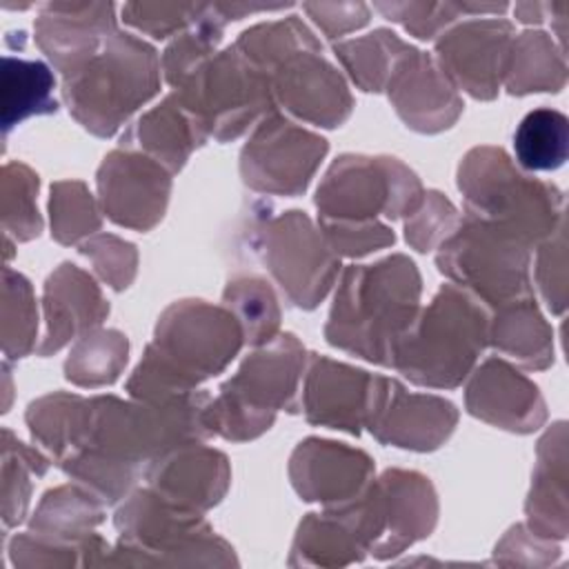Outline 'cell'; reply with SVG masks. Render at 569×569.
<instances>
[{
	"mask_svg": "<svg viewBox=\"0 0 569 569\" xmlns=\"http://www.w3.org/2000/svg\"><path fill=\"white\" fill-rule=\"evenodd\" d=\"M420 311V273L402 253L345 269L325 327L329 345L391 365L398 340Z\"/></svg>",
	"mask_w": 569,
	"mask_h": 569,
	"instance_id": "1",
	"label": "cell"
},
{
	"mask_svg": "<svg viewBox=\"0 0 569 569\" xmlns=\"http://www.w3.org/2000/svg\"><path fill=\"white\" fill-rule=\"evenodd\" d=\"M487 329L485 307L465 289L442 284L393 347L389 367L413 385L453 389L487 347Z\"/></svg>",
	"mask_w": 569,
	"mask_h": 569,
	"instance_id": "2",
	"label": "cell"
},
{
	"mask_svg": "<svg viewBox=\"0 0 569 569\" xmlns=\"http://www.w3.org/2000/svg\"><path fill=\"white\" fill-rule=\"evenodd\" d=\"M465 216L496 224L527 247L547 240L565 220L562 191L520 173L498 147L471 149L458 167Z\"/></svg>",
	"mask_w": 569,
	"mask_h": 569,
	"instance_id": "3",
	"label": "cell"
},
{
	"mask_svg": "<svg viewBox=\"0 0 569 569\" xmlns=\"http://www.w3.org/2000/svg\"><path fill=\"white\" fill-rule=\"evenodd\" d=\"M158 89L160 60L156 49L116 29L84 67L64 78L62 98L87 131L109 138Z\"/></svg>",
	"mask_w": 569,
	"mask_h": 569,
	"instance_id": "4",
	"label": "cell"
},
{
	"mask_svg": "<svg viewBox=\"0 0 569 569\" xmlns=\"http://www.w3.org/2000/svg\"><path fill=\"white\" fill-rule=\"evenodd\" d=\"M305 371V347L293 333H278L256 349L231 376L218 398L204 407V427L213 436L242 442L264 433L276 411H298V387Z\"/></svg>",
	"mask_w": 569,
	"mask_h": 569,
	"instance_id": "5",
	"label": "cell"
},
{
	"mask_svg": "<svg viewBox=\"0 0 569 569\" xmlns=\"http://www.w3.org/2000/svg\"><path fill=\"white\" fill-rule=\"evenodd\" d=\"M118 545L107 565H231L233 549L200 513L180 509L151 487L127 496L116 511Z\"/></svg>",
	"mask_w": 569,
	"mask_h": 569,
	"instance_id": "6",
	"label": "cell"
},
{
	"mask_svg": "<svg viewBox=\"0 0 569 569\" xmlns=\"http://www.w3.org/2000/svg\"><path fill=\"white\" fill-rule=\"evenodd\" d=\"M173 96L198 127L218 142L240 138L249 127L276 111L271 78L236 47L204 60L184 78Z\"/></svg>",
	"mask_w": 569,
	"mask_h": 569,
	"instance_id": "7",
	"label": "cell"
},
{
	"mask_svg": "<svg viewBox=\"0 0 569 569\" xmlns=\"http://www.w3.org/2000/svg\"><path fill=\"white\" fill-rule=\"evenodd\" d=\"M531 247L513 233L465 216L440 242L436 264L453 284L491 307L531 293Z\"/></svg>",
	"mask_w": 569,
	"mask_h": 569,
	"instance_id": "8",
	"label": "cell"
},
{
	"mask_svg": "<svg viewBox=\"0 0 569 569\" xmlns=\"http://www.w3.org/2000/svg\"><path fill=\"white\" fill-rule=\"evenodd\" d=\"M418 176L398 158L345 153L331 162L318 191L320 220L367 222L378 213L396 220L409 216L422 200Z\"/></svg>",
	"mask_w": 569,
	"mask_h": 569,
	"instance_id": "9",
	"label": "cell"
},
{
	"mask_svg": "<svg viewBox=\"0 0 569 569\" xmlns=\"http://www.w3.org/2000/svg\"><path fill=\"white\" fill-rule=\"evenodd\" d=\"M242 342V327L227 307L180 300L162 311L149 347L187 389H196L222 371Z\"/></svg>",
	"mask_w": 569,
	"mask_h": 569,
	"instance_id": "10",
	"label": "cell"
},
{
	"mask_svg": "<svg viewBox=\"0 0 569 569\" xmlns=\"http://www.w3.org/2000/svg\"><path fill=\"white\" fill-rule=\"evenodd\" d=\"M253 247L287 300L316 309L338 278L340 258L305 211L291 209L262 218L253 229Z\"/></svg>",
	"mask_w": 569,
	"mask_h": 569,
	"instance_id": "11",
	"label": "cell"
},
{
	"mask_svg": "<svg viewBox=\"0 0 569 569\" xmlns=\"http://www.w3.org/2000/svg\"><path fill=\"white\" fill-rule=\"evenodd\" d=\"M329 144L278 111L264 116L240 153V176L260 193L298 196L311 182Z\"/></svg>",
	"mask_w": 569,
	"mask_h": 569,
	"instance_id": "12",
	"label": "cell"
},
{
	"mask_svg": "<svg viewBox=\"0 0 569 569\" xmlns=\"http://www.w3.org/2000/svg\"><path fill=\"white\" fill-rule=\"evenodd\" d=\"M391 378L373 376L325 356H311L307 365L300 407L311 425L360 433L369 429L389 391Z\"/></svg>",
	"mask_w": 569,
	"mask_h": 569,
	"instance_id": "13",
	"label": "cell"
},
{
	"mask_svg": "<svg viewBox=\"0 0 569 569\" xmlns=\"http://www.w3.org/2000/svg\"><path fill=\"white\" fill-rule=\"evenodd\" d=\"M171 193V171L151 156L116 149L98 169L100 207L109 220L136 231L156 227Z\"/></svg>",
	"mask_w": 569,
	"mask_h": 569,
	"instance_id": "14",
	"label": "cell"
},
{
	"mask_svg": "<svg viewBox=\"0 0 569 569\" xmlns=\"http://www.w3.org/2000/svg\"><path fill=\"white\" fill-rule=\"evenodd\" d=\"M513 27L502 18L469 20L436 40V64L476 100H493L505 78Z\"/></svg>",
	"mask_w": 569,
	"mask_h": 569,
	"instance_id": "15",
	"label": "cell"
},
{
	"mask_svg": "<svg viewBox=\"0 0 569 569\" xmlns=\"http://www.w3.org/2000/svg\"><path fill=\"white\" fill-rule=\"evenodd\" d=\"M269 78L273 100L305 122L333 129L353 109L345 78L322 51H302L278 64Z\"/></svg>",
	"mask_w": 569,
	"mask_h": 569,
	"instance_id": "16",
	"label": "cell"
},
{
	"mask_svg": "<svg viewBox=\"0 0 569 569\" xmlns=\"http://www.w3.org/2000/svg\"><path fill=\"white\" fill-rule=\"evenodd\" d=\"M373 476V460L342 442L307 438L289 460V478L302 500L336 507L365 491Z\"/></svg>",
	"mask_w": 569,
	"mask_h": 569,
	"instance_id": "17",
	"label": "cell"
},
{
	"mask_svg": "<svg viewBox=\"0 0 569 569\" xmlns=\"http://www.w3.org/2000/svg\"><path fill=\"white\" fill-rule=\"evenodd\" d=\"M116 7L111 2H49L33 24L36 42L53 67L73 76L116 31Z\"/></svg>",
	"mask_w": 569,
	"mask_h": 569,
	"instance_id": "18",
	"label": "cell"
},
{
	"mask_svg": "<svg viewBox=\"0 0 569 569\" xmlns=\"http://www.w3.org/2000/svg\"><path fill=\"white\" fill-rule=\"evenodd\" d=\"M465 405L471 416L513 433H531L547 420L538 387L502 358H487L473 371Z\"/></svg>",
	"mask_w": 569,
	"mask_h": 569,
	"instance_id": "19",
	"label": "cell"
},
{
	"mask_svg": "<svg viewBox=\"0 0 569 569\" xmlns=\"http://www.w3.org/2000/svg\"><path fill=\"white\" fill-rule=\"evenodd\" d=\"M385 89L402 122L420 133L449 129L465 107L436 60L418 49L398 62Z\"/></svg>",
	"mask_w": 569,
	"mask_h": 569,
	"instance_id": "20",
	"label": "cell"
},
{
	"mask_svg": "<svg viewBox=\"0 0 569 569\" xmlns=\"http://www.w3.org/2000/svg\"><path fill=\"white\" fill-rule=\"evenodd\" d=\"M144 478L167 502L202 513L222 500L231 473L224 453L200 442H187L156 458Z\"/></svg>",
	"mask_w": 569,
	"mask_h": 569,
	"instance_id": "21",
	"label": "cell"
},
{
	"mask_svg": "<svg viewBox=\"0 0 569 569\" xmlns=\"http://www.w3.org/2000/svg\"><path fill=\"white\" fill-rule=\"evenodd\" d=\"M456 422L458 411L449 400L427 393H409L398 380H391L369 431L382 445L433 451L451 436Z\"/></svg>",
	"mask_w": 569,
	"mask_h": 569,
	"instance_id": "22",
	"label": "cell"
},
{
	"mask_svg": "<svg viewBox=\"0 0 569 569\" xmlns=\"http://www.w3.org/2000/svg\"><path fill=\"white\" fill-rule=\"evenodd\" d=\"M385 531L371 549L376 558H391L431 533L438 516L436 491L418 471L389 469L376 480Z\"/></svg>",
	"mask_w": 569,
	"mask_h": 569,
	"instance_id": "23",
	"label": "cell"
},
{
	"mask_svg": "<svg viewBox=\"0 0 569 569\" xmlns=\"http://www.w3.org/2000/svg\"><path fill=\"white\" fill-rule=\"evenodd\" d=\"M44 316L47 333L38 353L51 356L71 338L93 331L109 316V305L87 271L62 262L44 282Z\"/></svg>",
	"mask_w": 569,
	"mask_h": 569,
	"instance_id": "24",
	"label": "cell"
},
{
	"mask_svg": "<svg viewBox=\"0 0 569 569\" xmlns=\"http://www.w3.org/2000/svg\"><path fill=\"white\" fill-rule=\"evenodd\" d=\"M527 529L547 540L567 538V425L556 422L538 442V462L525 505Z\"/></svg>",
	"mask_w": 569,
	"mask_h": 569,
	"instance_id": "25",
	"label": "cell"
},
{
	"mask_svg": "<svg viewBox=\"0 0 569 569\" xmlns=\"http://www.w3.org/2000/svg\"><path fill=\"white\" fill-rule=\"evenodd\" d=\"M204 140L207 133L182 109L178 98L169 93L158 107L140 116V120L122 136V147H138L142 153L176 173L184 167L191 151L204 144Z\"/></svg>",
	"mask_w": 569,
	"mask_h": 569,
	"instance_id": "26",
	"label": "cell"
},
{
	"mask_svg": "<svg viewBox=\"0 0 569 569\" xmlns=\"http://www.w3.org/2000/svg\"><path fill=\"white\" fill-rule=\"evenodd\" d=\"M487 345L513 358L529 371L547 369L553 362V331L538 311L533 293L493 307Z\"/></svg>",
	"mask_w": 569,
	"mask_h": 569,
	"instance_id": "27",
	"label": "cell"
},
{
	"mask_svg": "<svg viewBox=\"0 0 569 569\" xmlns=\"http://www.w3.org/2000/svg\"><path fill=\"white\" fill-rule=\"evenodd\" d=\"M502 82L511 96L560 91L567 82L565 53L549 33L522 31L511 40Z\"/></svg>",
	"mask_w": 569,
	"mask_h": 569,
	"instance_id": "28",
	"label": "cell"
},
{
	"mask_svg": "<svg viewBox=\"0 0 569 569\" xmlns=\"http://www.w3.org/2000/svg\"><path fill=\"white\" fill-rule=\"evenodd\" d=\"M91 400L56 391L49 393L27 409V425L31 436L53 453L58 462L71 456L87 438Z\"/></svg>",
	"mask_w": 569,
	"mask_h": 569,
	"instance_id": "29",
	"label": "cell"
},
{
	"mask_svg": "<svg viewBox=\"0 0 569 569\" xmlns=\"http://www.w3.org/2000/svg\"><path fill=\"white\" fill-rule=\"evenodd\" d=\"M102 507L104 502L87 487H56L40 500L31 518V531L56 540L78 542L102 522Z\"/></svg>",
	"mask_w": 569,
	"mask_h": 569,
	"instance_id": "30",
	"label": "cell"
},
{
	"mask_svg": "<svg viewBox=\"0 0 569 569\" xmlns=\"http://www.w3.org/2000/svg\"><path fill=\"white\" fill-rule=\"evenodd\" d=\"M56 80L47 64L40 60L2 58V127L4 133L29 116L56 113L58 102L53 98Z\"/></svg>",
	"mask_w": 569,
	"mask_h": 569,
	"instance_id": "31",
	"label": "cell"
},
{
	"mask_svg": "<svg viewBox=\"0 0 569 569\" xmlns=\"http://www.w3.org/2000/svg\"><path fill=\"white\" fill-rule=\"evenodd\" d=\"M365 556V547L358 536L329 509L322 513H307L300 522L289 565H349Z\"/></svg>",
	"mask_w": 569,
	"mask_h": 569,
	"instance_id": "32",
	"label": "cell"
},
{
	"mask_svg": "<svg viewBox=\"0 0 569 569\" xmlns=\"http://www.w3.org/2000/svg\"><path fill=\"white\" fill-rule=\"evenodd\" d=\"M416 47L402 42L389 29H376L367 36L333 44V51L351 80L362 91H382L402 58Z\"/></svg>",
	"mask_w": 569,
	"mask_h": 569,
	"instance_id": "33",
	"label": "cell"
},
{
	"mask_svg": "<svg viewBox=\"0 0 569 569\" xmlns=\"http://www.w3.org/2000/svg\"><path fill=\"white\" fill-rule=\"evenodd\" d=\"M516 160L527 171L558 169L569 153V122L556 109L529 111L513 133Z\"/></svg>",
	"mask_w": 569,
	"mask_h": 569,
	"instance_id": "34",
	"label": "cell"
},
{
	"mask_svg": "<svg viewBox=\"0 0 569 569\" xmlns=\"http://www.w3.org/2000/svg\"><path fill=\"white\" fill-rule=\"evenodd\" d=\"M233 47L251 64L267 73H271L278 64L302 51H322L316 36L302 24L298 16L256 24L242 31Z\"/></svg>",
	"mask_w": 569,
	"mask_h": 569,
	"instance_id": "35",
	"label": "cell"
},
{
	"mask_svg": "<svg viewBox=\"0 0 569 569\" xmlns=\"http://www.w3.org/2000/svg\"><path fill=\"white\" fill-rule=\"evenodd\" d=\"M224 307L236 316L249 345L260 347L278 336L280 307L273 289L260 276H238L227 282Z\"/></svg>",
	"mask_w": 569,
	"mask_h": 569,
	"instance_id": "36",
	"label": "cell"
},
{
	"mask_svg": "<svg viewBox=\"0 0 569 569\" xmlns=\"http://www.w3.org/2000/svg\"><path fill=\"white\" fill-rule=\"evenodd\" d=\"M129 342L116 329H93L80 336L64 362V376L78 387L111 385L127 365Z\"/></svg>",
	"mask_w": 569,
	"mask_h": 569,
	"instance_id": "37",
	"label": "cell"
},
{
	"mask_svg": "<svg viewBox=\"0 0 569 569\" xmlns=\"http://www.w3.org/2000/svg\"><path fill=\"white\" fill-rule=\"evenodd\" d=\"M224 24L216 4L207 2L202 16L164 49L162 71L173 89L213 56L216 44L222 40Z\"/></svg>",
	"mask_w": 569,
	"mask_h": 569,
	"instance_id": "38",
	"label": "cell"
},
{
	"mask_svg": "<svg viewBox=\"0 0 569 569\" xmlns=\"http://www.w3.org/2000/svg\"><path fill=\"white\" fill-rule=\"evenodd\" d=\"M38 316L36 298L22 273L4 269L2 273V351L7 358L31 353L36 342Z\"/></svg>",
	"mask_w": 569,
	"mask_h": 569,
	"instance_id": "39",
	"label": "cell"
},
{
	"mask_svg": "<svg viewBox=\"0 0 569 569\" xmlns=\"http://www.w3.org/2000/svg\"><path fill=\"white\" fill-rule=\"evenodd\" d=\"M51 236L60 244H76L100 229V211L82 180H60L51 184L49 198Z\"/></svg>",
	"mask_w": 569,
	"mask_h": 569,
	"instance_id": "40",
	"label": "cell"
},
{
	"mask_svg": "<svg viewBox=\"0 0 569 569\" xmlns=\"http://www.w3.org/2000/svg\"><path fill=\"white\" fill-rule=\"evenodd\" d=\"M38 176L22 162H9L2 169V227L20 242L36 238L42 231V220L36 207Z\"/></svg>",
	"mask_w": 569,
	"mask_h": 569,
	"instance_id": "41",
	"label": "cell"
},
{
	"mask_svg": "<svg viewBox=\"0 0 569 569\" xmlns=\"http://www.w3.org/2000/svg\"><path fill=\"white\" fill-rule=\"evenodd\" d=\"M4 460H2V511L4 525H16L24 518L31 482L29 471L42 476L49 467V460L40 456L36 449L13 440L11 431L4 429Z\"/></svg>",
	"mask_w": 569,
	"mask_h": 569,
	"instance_id": "42",
	"label": "cell"
},
{
	"mask_svg": "<svg viewBox=\"0 0 569 569\" xmlns=\"http://www.w3.org/2000/svg\"><path fill=\"white\" fill-rule=\"evenodd\" d=\"M458 224L456 207L440 191H425L420 204L407 216L405 238L416 251L427 253L447 240Z\"/></svg>",
	"mask_w": 569,
	"mask_h": 569,
	"instance_id": "43",
	"label": "cell"
},
{
	"mask_svg": "<svg viewBox=\"0 0 569 569\" xmlns=\"http://www.w3.org/2000/svg\"><path fill=\"white\" fill-rule=\"evenodd\" d=\"M207 2H127L122 18L127 24L153 38H169L187 31L204 11Z\"/></svg>",
	"mask_w": 569,
	"mask_h": 569,
	"instance_id": "44",
	"label": "cell"
},
{
	"mask_svg": "<svg viewBox=\"0 0 569 569\" xmlns=\"http://www.w3.org/2000/svg\"><path fill=\"white\" fill-rule=\"evenodd\" d=\"M80 253L91 260L98 276L116 291L127 289L136 278L138 251L131 242H127L118 236L100 233V236L82 242Z\"/></svg>",
	"mask_w": 569,
	"mask_h": 569,
	"instance_id": "45",
	"label": "cell"
},
{
	"mask_svg": "<svg viewBox=\"0 0 569 569\" xmlns=\"http://www.w3.org/2000/svg\"><path fill=\"white\" fill-rule=\"evenodd\" d=\"M567 224L565 220L558 229L540 242L536 260V280L547 307L553 313H562L567 305Z\"/></svg>",
	"mask_w": 569,
	"mask_h": 569,
	"instance_id": "46",
	"label": "cell"
},
{
	"mask_svg": "<svg viewBox=\"0 0 569 569\" xmlns=\"http://www.w3.org/2000/svg\"><path fill=\"white\" fill-rule=\"evenodd\" d=\"M373 7L420 40L436 38L462 13L458 2H376Z\"/></svg>",
	"mask_w": 569,
	"mask_h": 569,
	"instance_id": "47",
	"label": "cell"
},
{
	"mask_svg": "<svg viewBox=\"0 0 569 569\" xmlns=\"http://www.w3.org/2000/svg\"><path fill=\"white\" fill-rule=\"evenodd\" d=\"M320 233L331 247V251L340 256H365L369 251L389 247L396 242L393 231L378 222V220H367V222H345V220H320Z\"/></svg>",
	"mask_w": 569,
	"mask_h": 569,
	"instance_id": "48",
	"label": "cell"
},
{
	"mask_svg": "<svg viewBox=\"0 0 569 569\" xmlns=\"http://www.w3.org/2000/svg\"><path fill=\"white\" fill-rule=\"evenodd\" d=\"M558 553L556 542L531 533L525 525L511 527L496 545V562L500 565H549Z\"/></svg>",
	"mask_w": 569,
	"mask_h": 569,
	"instance_id": "49",
	"label": "cell"
},
{
	"mask_svg": "<svg viewBox=\"0 0 569 569\" xmlns=\"http://www.w3.org/2000/svg\"><path fill=\"white\" fill-rule=\"evenodd\" d=\"M302 9L329 36H345L369 20V7L362 2H305Z\"/></svg>",
	"mask_w": 569,
	"mask_h": 569,
	"instance_id": "50",
	"label": "cell"
},
{
	"mask_svg": "<svg viewBox=\"0 0 569 569\" xmlns=\"http://www.w3.org/2000/svg\"><path fill=\"white\" fill-rule=\"evenodd\" d=\"M513 11H516V18L520 22H527V24L542 22L545 16H547V4H542V2H520V4H516Z\"/></svg>",
	"mask_w": 569,
	"mask_h": 569,
	"instance_id": "51",
	"label": "cell"
}]
</instances>
